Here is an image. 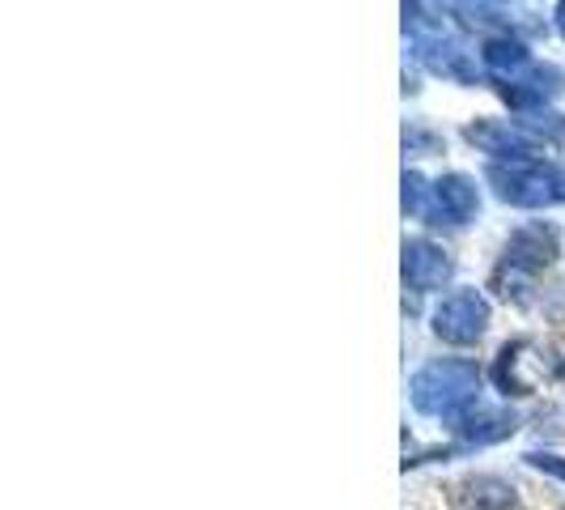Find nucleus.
Here are the masks:
<instances>
[{"label":"nucleus","mask_w":565,"mask_h":510,"mask_svg":"<svg viewBox=\"0 0 565 510\" xmlns=\"http://www.w3.org/2000/svg\"><path fill=\"white\" fill-rule=\"evenodd\" d=\"M481 366L472 358H438V362H425L413 383H408V400L413 408L425 417H443L451 425L455 417H463L468 408L481 404Z\"/></svg>","instance_id":"obj_1"},{"label":"nucleus","mask_w":565,"mask_h":510,"mask_svg":"<svg viewBox=\"0 0 565 510\" xmlns=\"http://www.w3.org/2000/svg\"><path fill=\"white\" fill-rule=\"evenodd\" d=\"M404 34L413 56L422 60L429 73L455 77V82H477L472 52L463 47V34L451 26V18L434 4H404Z\"/></svg>","instance_id":"obj_2"},{"label":"nucleus","mask_w":565,"mask_h":510,"mask_svg":"<svg viewBox=\"0 0 565 510\" xmlns=\"http://www.w3.org/2000/svg\"><path fill=\"white\" fill-rule=\"evenodd\" d=\"M484 179L493 183L498 200H507L514 209H548L565 204V167L562 162H489Z\"/></svg>","instance_id":"obj_3"},{"label":"nucleus","mask_w":565,"mask_h":510,"mask_svg":"<svg viewBox=\"0 0 565 510\" xmlns=\"http://www.w3.org/2000/svg\"><path fill=\"white\" fill-rule=\"evenodd\" d=\"M557 259V226L553 222H523L507 238L502 264L493 268V289L510 298L519 281H532L536 273H544Z\"/></svg>","instance_id":"obj_4"},{"label":"nucleus","mask_w":565,"mask_h":510,"mask_svg":"<svg viewBox=\"0 0 565 510\" xmlns=\"http://www.w3.org/2000/svg\"><path fill=\"white\" fill-rule=\"evenodd\" d=\"M489 328V298L481 289H455L434 307V337L447 344H477Z\"/></svg>","instance_id":"obj_5"},{"label":"nucleus","mask_w":565,"mask_h":510,"mask_svg":"<svg viewBox=\"0 0 565 510\" xmlns=\"http://www.w3.org/2000/svg\"><path fill=\"white\" fill-rule=\"evenodd\" d=\"M463 137L481 153H489V162H532L544 149V141L536 132H527L519 119H477L463 128Z\"/></svg>","instance_id":"obj_6"},{"label":"nucleus","mask_w":565,"mask_h":510,"mask_svg":"<svg viewBox=\"0 0 565 510\" xmlns=\"http://www.w3.org/2000/svg\"><path fill=\"white\" fill-rule=\"evenodd\" d=\"M477 213H481V188H477V179H472V174L451 170V174L434 179L429 213H425V222H429V226H468Z\"/></svg>","instance_id":"obj_7"},{"label":"nucleus","mask_w":565,"mask_h":510,"mask_svg":"<svg viewBox=\"0 0 565 510\" xmlns=\"http://www.w3.org/2000/svg\"><path fill=\"white\" fill-rule=\"evenodd\" d=\"M562 89H565V73L557 64H532V68H523L514 82L498 85V94L507 98L514 111H523V115H540Z\"/></svg>","instance_id":"obj_8"},{"label":"nucleus","mask_w":565,"mask_h":510,"mask_svg":"<svg viewBox=\"0 0 565 510\" xmlns=\"http://www.w3.org/2000/svg\"><path fill=\"white\" fill-rule=\"evenodd\" d=\"M399 268H404V285L413 294H434V289H443V285L451 281L455 259L438 243H429V238H408Z\"/></svg>","instance_id":"obj_9"},{"label":"nucleus","mask_w":565,"mask_h":510,"mask_svg":"<svg viewBox=\"0 0 565 510\" xmlns=\"http://www.w3.org/2000/svg\"><path fill=\"white\" fill-rule=\"evenodd\" d=\"M451 429L463 447H489V443H502V438H510L519 429V413H510V408H481L477 404L463 417H455Z\"/></svg>","instance_id":"obj_10"},{"label":"nucleus","mask_w":565,"mask_h":510,"mask_svg":"<svg viewBox=\"0 0 565 510\" xmlns=\"http://www.w3.org/2000/svg\"><path fill=\"white\" fill-rule=\"evenodd\" d=\"M481 64L484 73L493 77V82H514L523 68H532L536 60H532V52H527V43L519 39V34H489L481 43Z\"/></svg>","instance_id":"obj_11"},{"label":"nucleus","mask_w":565,"mask_h":510,"mask_svg":"<svg viewBox=\"0 0 565 510\" xmlns=\"http://www.w3.org/2000/svg\"><path fill=\"white\" fill-rule=\"evenodd\" d=\"M455 493L463 510H519V489L502 477H468Z\"/></svg>","instance_id":"obj_12"},{"label":"nucleus","mask_w":565,"mask_h":510,"mask_svg":"<svg viewBox=\"0 0 565 510\" xmlns=\"http://www.w3.org/2000/svg\"><path fill=\"white\" fill-rule=\"evenodd\" d=\"M429 192H434V183L425 179L422 170H404V196H399V204H404V213L408 217H422L429 213Z\"/></svg>","instance_id":"obj_13"},{"label":"nucleus","mask_w":565,"mask_h":510,"mask_svg":"<svg viewBox=\"0 0 565 510\" xmlns=\"http://www.w3.org/2000/svg\"><path fill=\"white\" fill-rule=\"evenodd\" d=\"M536 472H544V477H557V481H565V455L557 451H527L523 455Z\"/></svg>","instance_id":"obj_14"},{"label":"nucleus","mask_w":565,"mask_h":510,"mask_svg":"<svg viewBox=\"0 0 565 510\" xmlns=\"http://www.w3.org/2000/svg\"><path fill=\"white\" fill-rule=\"evenodd\" d=\"M553 13H557V30H562V39H565V0L557 4V9H553Z\"/></svg>","instance_id":"obj_15"}]
</instances>
